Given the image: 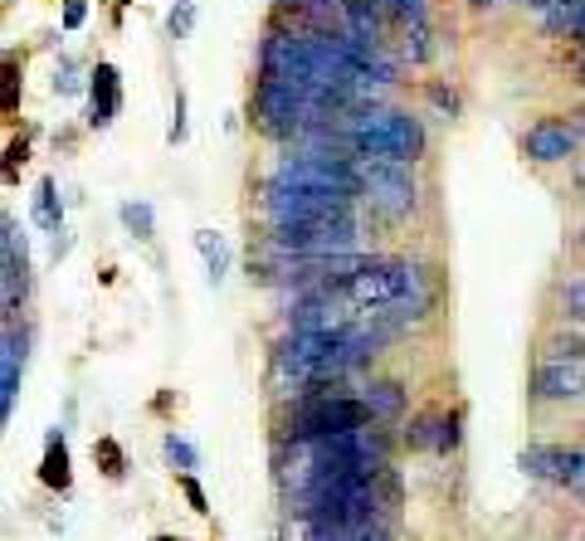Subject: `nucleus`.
I'll use <instances>...</instances> for the list:
<instances>
[{"instance_id":"1","label":"nucleus","mask_w":585,"mask_h":541,"mask_svg":"<svg viewBox=\"0 0 585 541\" xmlns=\"http://www.w3.org/2000/svg\"><path fill=\"white\" fill-rule=\"evenodd\" d=\"M342 132L346 152L362 156V162H400V166H415L430 146V132L415 112L405 108H386V103H356L346 108L342 118L332 122Z\"/></svg>"},{"instance_id":"2","label":"nucleus","mask_w":585,"mask_h":541,"mask_svg":"<svg viewBox=\"0 0 585 541\" xmlns=\"http://www.w3.org/2000/svg\"><path fill=\"white\" fill-rule=\"evenodd\" d=\"M250 122L264 132L268 142H302L308 132L332 128V118L302 93L298 84H284V78H254V93H250Z\"/></svg>"},{"instance_id":"3","label":"nucleus","mask_w":585,"mask_h":541,"mask_svg":"<svg viewBox=\"0 0 585 541\" xmlns=\"http://www.w3.org/2000/svg\"><path fill=\"white\" fill-rule=\"evenodd\" d=\"M362 196H342V190H312V186H292V180L264 176L258 180V210L268 224H298V220H342L356 216Z\"/></svg>"},{"instance_id":"4","label":"nucleus","mask_w":585,"mask_h":541,"mask_svg":"<svg viewBox=\"0 0 585 541\" xmlns=\"http://www.w3.org/2000/svg\"><path fill=\"white\" fill-rule=\"evenodd\" d=\"M264 244L288 258H328V254H352L362 244V216L342 220H298V224H268Z\"/></svg>"},{"instance_id":"5","label":"nucleus","mask_w":585,"mask_h":541,"mask_svg":"<svg viewBox=\"0 0 585 541\" xmlns=\"http://www.w3.org/2000/svg\"><path fill=\"white\" fill-rule=\"evenodd\" d=\"M362 424H376L366 400L352 396V390H328V396H298L284 439H328V434L362 430Z\"/></svg>"},{"instance_id":"6","label":"nucleus","mask_w":585,"mask_h":541,"mask_svg":"<svg viewBox=\"0 0 585 541\" xmlns=\"http://www.w3.org/2000/svg\"><path fill=\"white\" fill-rule=\"evenodd\" d=\"M415 288H430L420 264H410V258H376V254H371L366 268H356V274L346 278L342 298L352 302V308L366 312V308H386V302H396V298H405V292H415Z\"/></svg>"},{"instance_id":"7","label":"nucleus","mask_w":585,"mask_h":541,"mask_svg":"<svg viewBox=\"0 0 585 541\" xmlns=\"http://www.w3.org/2000/svg\"><path fill=\"white\" fill-rule=\"evenodd\" d=\"M362 200L376 210L380 220H410L420 206V180L415 166L400 162H362Z\"/></svg>"},{"instance_id":"8","label":"nucleus","mask_w":585,"mask_h":541,"mask_svg":"<svg viewBox=\"0 0 585 541\" xmlns=\"http://www.w3.org/2000/svg\"><path fill=\"white\" fill-rule=\"evenodd\" d=\"M576 142H581V128H571V122H561V118H542L522 132V152H527V162H537V166L571 162Z\"/></svg>"},{"instance_id":"9","label":"nucleus","mask_w":585,"mask_h":541,"mask_svg":"<svg viewBox=\"0 0 585 541\" xmlns=\"http://www.w3.org/2000/svg\"><path fill=\"white\" fill-rule=\"evenodd\" d=\"M0 288H5V318H15V308L25 302L30 288V254H25V230L15 216H5V240H0Z\"/></svg>"},{"instance_id":"10","label":"nucleus","mask_w":585,"mask_h":541,"mask_svg":"<svg viewBox=\"0 0 585 541\" xmlns=\"http://www.w3.org/2000/svg\"><path fill=\"white\" fill-rule=\"evenodd\" d=\"M581 459L585 449H566V444H527L522 454H517V468L527 473V478H547V483H576L581 473Z\"/></svg>"},{"instance_id":"11","label":"nucleus","mask_w":585,"mask_h":541,"mask_svg":"<svg viewBox=\"0 0 585 541\" xmlns=\"http://www.w3.org/2000/svg\"><path fill=\"white\" fill-rule=\"evenodd\" d=\"M459 410H424L410 420V430H405V444L410 449H430V454H454L459 449Z\"/></svg>"},{"instance_id":"12","label":"nucleus","mask_w":585,"mask_h":541,"mask_svg":"<svg viewBox=\"0 0 585 541\" xmlns=\"http://www.w3.org/2000/svg\"><path fill=\"white\" fill-rule=\"evenodd\" d=\"M122 112V74L112 64H93L88 74V128L93 132H108Z\"/></svg>"},{"instance_id":"13","label":"nucleus","mask_w":585,"mask_h":541,"mask_svg":"<svg viewBox=\"0 0 585 541\" xmlns=\"http://www.w3.org/2000/svg\"><path fill=\"white\" fill-rule=\"evenodd\" d=\"M532 396L537 400H576V396H585L581 361H542V366L532 371Z\"/></svg>"},{"instance_id":"14","label":"nucleus","mask_w":585,"mask_h":541,"mask_svg":"<svg viewBox=\"0 0 585 541\" xmlns=\"http://www.w3.org/2000/svg\"><path fill=\"white\" fill-rule=\"evenodd\" d=\"M20 376H25V332H15V322H5V352H0V415H15Z\"/></svg>"},{"instance_id":"15","label":"nucleus","mask_w":585,"mask_h":541,"mask_svg":"<svg viewBox=\"0 0 585 541\" xmlns=\"http://www.w3.org/2000/svg\"><path fill=\"white\" fill-rule=\"evenodd\" d=\"M362 400H366V410H371L376 424H390V420L405 415V386L400 380H371V386L362 390Z\"/></svg>"},{"instance_id":"16","label":"nucleus","mask_w":585,"mask_h":541,"mask_svg":"<svg viewBox=\"0 0 585 541\" xmlns=\"http://www.w3.org/2000/svg\"><path fill=\"white\" fill-rule=\"evenodd\" d=\"M196 250H200V258H206V278L220 288L224 278H230V244H224V234L220 230H196Z\"/></svg>"},{"instance_id":"17","label":"nucleus","mask_w":585,"mask_h":541,"mask_svg":"<svg viewBox=\"0 0 585 541\" xmlns=\"http://www.w3.org/2000/svg\"><path fill=\"white\" fill-rule=\"evenodd\" d=\"M40 483L44 488H69V444H64V434H49V444H44V459H40Z\"/></svg>"},{"instance_id":"18","label":"nucleus","mask_w":585,"mask_h":541,"mask_svg":"<svg viewBox=\"0 0 585 541\" xmlns=\"http://www.w3.org/2000/svg\"><path fill=\"white\" fill-rule=\"evenodd\" d=\"M581 10H585V0H551V5L537 10V15H542V30L551 40H571V35H576Z\"/></svg>"},{"instance_id":"19","label":"nucleus","mask_w":585,"mask_h":541,"mask_svg":"<svg viewBox=\"0 0 585 541\" xmlns=\"http://www.w3.org/2000/svg\"><path fill=\"white\" fill-rule=\"evenodd\" d=\"M54 190H59V186H54V176H44L40 186H35V224H40L44 234H59L64 230V200L54 196Z\"/></svg>"},{"instance_id":"20","label":"nucleus","mask_w":585,"mask_h":541,"mask_svg":"<svg viewBox=\"0 0 585 541\" xmlns=\"http://www.w3.org/2000/svg\"><path fill=\"white\" fill-rule=\"evenodd\" d=\"M118 220H122V230H128L132 240H142V244L156 240V210L146 206V200H122V206H118Z\"/></svg>"},{"instance_id":"21","label":"nucleus","mask_w":585,"mask_h":541,"mask_svg":"<svg viewBox=\"0 0 585 541\" xmlns=\"http://www.w3.org/2000/svg\"><path fill=\"white\" fill-rule=\"evenodd\" d=\"M93 464L108 473V478H122L128 473V454L118 449V439H93Z\"/></svg>"},{"instance_id":"22","label":"nucleus","mask_w":585,"mask_h":541,"mask_svg":"<svg viewBox=\"0 0 585 541\" xmlns=\"http://www.w3.org/2000/svg\"><path fill=\"white\" fill-rule=\"evenodd\" d=\"M547 361H585V336L581 332H556L547 342Z\"/></svg>"},{"instance_id":"23","label":"nucleus","mask_w":585,"mask_h":541,"mask_svg":"<svg viewBox=\"0 0 585 541\" xmlns=\"http://www.w3.org/2000/svg\"><path fill=\"white\" fill-rule=\"evenodd\" d=\"M166 459H172V464L176 468H181V473H196L200 468V454H196V444H190V439H181V434H166Z\"/></svg>"},{"instance_id":"24","label":"nucleus","mask_w":585,"mask_h":541,"mask_svg":"<svg viewBox=\"0 0 585 541\" xmlns=\"http://www.w3.org/2000/svg\"><path fill=\"white\" fill-rule=\"evenodd\" d=\"M430 54H434V44H430V30H424V20H420V25H405V59L424 64Z\"/></svg>"},{"instance_id":"25","label":"nucleus","mask_w":585,"mask_h":541,"mask_svg":"<svg viewBox=\"0 0 585 541\" xmlns=\"http://www.w3.org/2000/svg\"><path fill=\"white\" fill-rule=\"evenodd\" d=\"M190 25H196V5H190V0H176L172 15H166V35H172V40H186Z\"/></svg>"},{"instance_id":"26","label":"nucleus","mask_w":585,"mask_h":541,"mask_svg":"<svg viewBox=\"0 0 585 541\" xmlns=\"http://www.w3.org/2000/svg\"><path fill=\"white\" fill-rule=\"evenodd\" d=\"M54 93H59V98H74V93H84V78H78V64L74 59H64L59 64V69H54Z\"/></svg>"},{"instance_id":"27","label":"nucleus","mask_w":585,"mask_h":541,"mask_svg":"<svg viewBox=\"0 0 585 541\" xmlns=\"http://www.w3.org/2000/svg\"><path fill=\"white\" fill-rule=\"evenodd\" d=\"M88 25V0H64L59 5V30L64 35H74V30Z\"/></svg>"},{"instance_id":"28","label":"nucleus","mask_w":585,"mask_h":541,"mask_svg":"<svg viewBox=\"0 0 585 541\" xmlns=\"http://www.w3.org/2000/svg\"><path fill=\"white\" fill-rule=\"evenodd\" d=\"M166 142L181 146L186 142V88H176V103H172V128H166Z\"/></svg>"},{"instance_id":"29","label":"nucleus","mask_w":585,"mask_h":541,"mask_svg":"<svg viewBox=\"0 0 585 541\" xmlns=\"http://www.w3.org/2000/svg\"><path fill=\"white\" fill-rule=\"evenodd\" d=\"M561 308H566V318L585 322V278H576V284H566V292H561Z\"/></svg>"},{"instance_id":"30","label":"nucleus","mask_w":585,"mask_h":541,"mask_svg":"<svg viewBox=\"0 0 585 541\" xmlns=\"http://www.w3.org/2000/svg\"><path fill=\"white\" fill-rule=\"evenodd\" d=\"M181 493H186L190 512H200V517L210 512V498H206V488H200V483H196V473H181Z\"/></svg>"},{"instance_id":"31","label":"nucleus","mask_w":585,"mask_h":541,"mask_svg":"<svg viewBox=\"0 0 585 541\" xmlns=\"http://www.w3.org/2000/svg\"><path fill=\"white\" fill-rule=\"evenodd\" d=\"M430 103H434L439 112H444V122H449V118H454V112H459V98L449 93L444 84H430Z\"/></svg>"},{"instance_id":"32","label":"nucleus","mask_w":585,"mask_h":541,"mask_svg":"<svg viewBox=\"0 0 585 541\" xmlns=\"http://www.w3.org/2000/svg\"><path fill=\"white\" fill-rule=\"evenodd\" d=\"M571 40H576L581 49H585V10H581V20H576V35H571Z\"/></svg>"},{"instance_id":"33","label":"nucleus","mask_w":585,"mask_h":541,"mask_svg":"<svg viewBox=\"0 0 585 541\" xmlns=\"http://www.w3.org/2000/svg\"><path fill=\"white\" fill-rule=\"evenodd\" d=\"M571 488H576L581 498H585V459H581V473H576V483H571Z\"/></svg>"},{"instance_id":"34","label":"nucleus","mask_w":585,"mask_h":541,"mask_svg":"<svg viewBox=\"0 0 585 541\" xmlns=\"http://www.w3.org/2000/svg\"><path fill=\"white\" fill-rule=\"evenodd\" d=\"M468 5H474V10H483V5H493V0H468Z\"/></svg>"},{"instance_id":"35","label":"nucleus","mask_w":585,"mask_h":541,"mask_svg":"<svg viewBox=\"0 0 585 541\" xmlns=\"http://www.w3.org/2000/svg\"><path fill=\"white\" fill-rule=\"evenodd\" d=\"M152 541H181V537H152Z\"/></svg>"},{"instance_id":"36","label":"nucleus","mask_w":585,"mask_h":541,"mask_svg":"<svg viewBox=\"0 0 585 541\" xmlns=\"http://www.w3.org/2000/svg\"><path fill=\"white\" fill-rule=\"evenodd\" d=\"M581 244H585V224H581Z\"/></svg>"}]
</instances>
